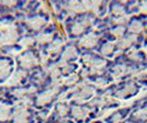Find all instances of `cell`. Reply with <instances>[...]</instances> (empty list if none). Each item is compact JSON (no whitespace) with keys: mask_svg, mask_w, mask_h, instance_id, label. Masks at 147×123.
Instances as JSON below:
<instances>
[{"mask_svg":"<svg viewBox=\"0 0 147 123\" xmlns=\"http://www.w3.org/2000/svg\"><path fill=\"white\" fill-rule=\"evenodd\" d=\"M135 41V36H132V37H128V39H126L124 42H122V46L123 47H126V46H129L131 44L133 43Z\"/></svg>","mask_w":147,"mask_h":123,"instance_id":"cell-3","label":"cell"},{"mask_svg":"<svg viewBox=\"0 0 147 123\" xmlns=\"http://www.w3.org/2000/svg\"><path fill=\"white\" fill-rule=\"evenodd\" d=\"M135 118L137 119H140V120H145L147 119V108L145 110H140L138 112L135 113Z\"/></svg>","mask_w":147,"mask_h":123,"instance_id":"cell-1","label":"cell"},{"mask_svg":"<svg viewBox=\"0 0 147 123\" xmlns=\"http://www.w3.org/2000/svg\"><path fill=\"white\" fill-rule=\"evenodd\" d=\"M131 30H132L133 32H140V30H142V24H140V22L135 21L131 25Z\"/></svg>","mask_w":147,"mask_h":123,"instance_id":"cell-2","label":"cell"},{"mask_svg":"<svg viewBox=\"0 0 147 123\" xmlns=\"http://www.w3.org/2000/svg\"><path fill=\"white\" fill-rule=\"evenodd\" d=\"M112 49H113V46H112V45H111V44H110V46H107L106 49L104 47V52H105V53H109V52L112 51Z\"/></svg>","mask_w":147,"mask_h":123,"instance_id":"cell-5","label":"cell"},{"mask_svg":"<svg viewBox=\"0 0 147 123\" xmlns=\"http://www.w3.org/2000/svg\"><path fill=\"white\" fill-rule=\"evenodd\" d=\"M114 33L116 34L117 36H121L122 34H123V29H118V30H115L114 31Z\"/></svg>","mask_w":147,"mask_h":123,"instance_id":"cell-4","label":"cell"}]
</instances>
